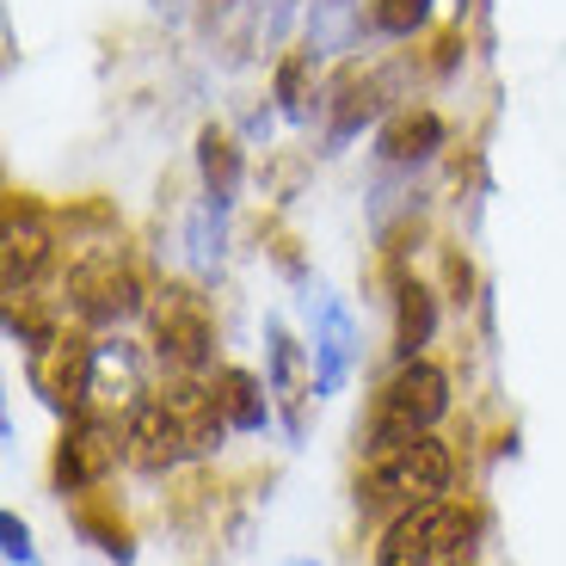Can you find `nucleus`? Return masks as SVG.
I'll return each instance as SVG.
<instances>
[{"label": "nucleus", "instance_id": "obj_11", "mask_svg": "<svg viewBox=\"0 0 566 566\" xmlns=\"http://www.w3.org/2000/svg\"><path fill=\"white\" fill-rule=\"evenodd\" d=\"M62 247L56 234H50V222H43L31 203H7V296H19V290H43L50 283V271H56Z\"/></svg>", "mask_w": 566, "mask_h": 566}, {"label": "nucleus", "instance_id": "obj_8", "mask_svg": "<svg viewBox=\"0 0 566 566\" xmlns=\"http://www.w3.org/2000/svg\"><path fill=\"white\" fill-rule=\"evenodd\" d=\"M117 419H124V468H136V474H155L160 481V474H172L179 462H198L179 412H172V400L160 395V382L142 388Z\"/></svg>", "mask_w": 566, "mask_h": 566}, {"label": "nucleus", "instance_id": "obj_9", "mask_svg": "<svg viewBox=\"0 0 566 566\" xmlns=\"http://www.w3.org/2000/svg\"><path fill=\"white\" fill-rule=\"evenodd\" d=\"M388 112V81L382 69H364V62H345L333 81L321 86V124H326V155H339L352 136H364L369 124H382Z\"/></svg>", "mask_w": 566, "mask_h": 566}, {"label": "nucleus", "instance_id": "obj_5", "mask_svg": "<svg viewBox=\"0 0 566 566\" xmlns=\"http://www.w3.org/2000/svg\"><path fill=\"white\" fill-rule=\"evenodd\" d=\"M148 357L160 376H216V314L191 283L148 296Z\"/></svg>", "mask_w": 566, "mask_h": 566}, {"label": "nucleus", "instance_id": "obj_7", "mask_svg": "<svg viewBox=\"0 0 566 566\" xmlns=\"http://www.w3.org/2000/svg\"><path fill=\"white\" fill-rule=\"evenodd\" d=\"M93 369H99V345H93V326H81V321H62L50 339H38L25 352L31 395L50 412H62V419L93 407Z\"/></svg>", "mask_w": 566, "mask_h": 566}, {"label": "nucleus", "instance_id": "obj_12", "mask_svg": "<svg viewBox=\"0 0 566 566\" xmlns=\"http://www.w3.org/2000/svg\"><path fill=\"white\" fill-rule=\"evenodd\" d=\"M443 148V117L431 105H400L376 129V160L382 167H424Z\"/></svg>", "mask_w": 566, "mask_h": 566}, {"label": "nucleus", "instance_id": "obj_18", "mask_svg": "<svg viewBox=\"0 0 566 566\" xmlns=\"http://www.w3.org/2000/svg\"><path fill=\"white\" fill-rule=\"evenodd\" d=\"M0 536H7V560H13V566H38V548H31V530L19 524L13 511H0Z\"/></svg>", "mask_w": 566, "mask_h": 566}, {"label": "nucleus", "instance_id": "obj_17", "mask_svg": "<svg viewBox=\"0 0 566 566\" xmlns=\"http://www.w3.org/2000/svg\"><path fill=\"white\" fill-rule=\"evenodd\" d=\"M438 13V0H369V31L376 38H419Z\"/></svg>", "mask_w": 566, "mask_h": 566}, {"label": "nucleus", "instance_id": "obj_10", "mask_svg": "<svg viewBox=\"0 0 566 566\" xmlns=\"http://www.w3.org/2000/svg\"><path fill=\"white\" fill-rule=\"evenodd\" d=\"M265 382H271V400H277L283 424H290V438H302V419H308V400L321 395V369H314V357L302 352L296 339H290V326L271 321L265 326Z\"/></svg>", "mask_w": 566, "mask_h": 566}, {"label": "nucleus", "instance_id": "obj_15", "mask_svg": "<svg viewBox=\"0 0 566 566\" xmlns=\"http://www.w3.org/2000/svg\"><path fill=\"white\" fill-rule=\"evenodd\" d=\"M198 172H203V191H210V203H216V210H228V203H234V191H241V172H247L241 142L228 136V129L203 124V129H198Z\"/></svg>", "mask_w": 566, "mask_h": 566}, {"label": "nucleus", "instance_id": "obj_4", "mask_svg": "<svg viewBox=\"0 0 566 566\" xmlns=\"http://www.w3.org/2000/svg\"><path fill=\"white\" fill-rule=\"evenodd\" d=\"M62 308L81 326H124V321H136V314H148L142 277L124 259V247L117 241L69 247V259H62Z\"/></svg>", "mask_w": 566, "mask_h": 566}, {"label": "nucleus", "instance_id": "obj_1", "mask_svg": "<svg viewBox=\"0 0 566 566\" xmlns=\"http://www.w3.org/2000/svg\"><path fill=\"white\" fill-rule=\"evenodd\" d=\"M455 443L443 431H419V438H400L369 450L357 468V511H407V505H431V499L455 493Z\"/></svg>", "mask_w": 566, "mask_h": 566}, {"label": "nucleus", "instance_id": "obj_16", "mask_svg": "<svg viewBox=\"0 0 566 566\" xmlns=\"http://www.w3.org/2000/svg\"><path fill=\"white\" fill-rule=\"evenodd\" d=\"M321 50H290V56L277 62V74H271V99H277V112L290 117V124H302V117L321 112Z\"/></svg>", "mask_w": 566, "mask_h": 566}, {"label": "nucleus", "instance_id": "obj_14", "mask_svg": "<svg viewBox=\"0 0 566 566\" xmlns=\"http://www.w3.org/2000/svg\"><path fill=\"white\" fill-rule=\"evenodd\" d=\"M216 382V400H222V419L234 424V431H265L271 424V407H277V400H271V382H259L253 369H216L210 376Z\"/></svg>", "mask_w": 566, "mask_h": 566}, {"label": "nucleus", "instance_id": "obj_3", "mask_svg": "<svg viewBox=\"0 0 566 566\" xmlns=\"http://www.w3.org/2000/svg\"><path fill=\"white\" fill-rule=\"evenodd\" d=\"M455 407V382L438 357H407L395 364L376 400H369V419H364V455L382 450V443H400V438H419V431H438Z\"/></svg>", "mask_w": 566, "mask_h": 566}, {"label": "nucleus", "instance_id": "obj_6", "mask_svg": "<svg viewBox=\"0 0 566 566\" xmlns=\"http://www.w3.org/2000/svg\"><path fill=\"white\" fill-rule=\"evenodd\" d=\"M124 468V419L105 407H81L74 419H62L56 455H50V486L62 499H93L105 481Z\"/></svg>", "mask_w": 566, "mask_h": 566}, {"label": "nucleus", "instance_id": "obj_2", "mask_svg": "<svg viewBox=\"0 0 566 566\" xmlns=\"http://www.w3.org/2000/svg\"><path fill=\"white\" fill-rule=\"evenodd\" d=\"M474 548H481V511L450 493L395 511L376 536V566H474Z\"/></svg>", "mask_w": 566, "mask_h": 566}, {"label": "nucleus", "instance_id": "obj_13", "mask_svg": "<svg viewBox=\"0 0 566 566\" xmlns=\"http://www.w3.org/2000/svg\"><path fill=\"white\" fill-rule=\"evenodd\" d=\"M431 339H438V296L419 277H400L395 283V364L424 357Z\"/></svg>", "mask_w": 566, "mask_h": 566}]
</instances>
